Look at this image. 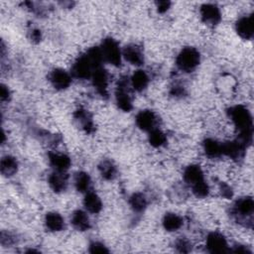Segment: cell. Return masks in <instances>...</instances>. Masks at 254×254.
<instances>
[{
    "label": "cell",
    "mask_w": 254,
    "mask_h": 254,
    "mask_svg": "<svg viewBox=\"0 0 254 254\" xmlns=\"http://www.w3.org/2000/svg\"><path fill=\"white\" fill-rule=\"evenodd\" d=\"M199 61V52L192 47H187L179 53L176 60V64L181 70L190 72L198 65Z\"/></svg>",
    "instance_id": "obj_2"
},
{
    "label": "cell",
    "mask_w": 254,
    "mask_h": 254,
    "mask_svg": "<svg viewBox=\"0 0 254 254\" xmlns=\"http://www.w3.org/2000/svg\"><path fill=\"white\" fill-rule=\"evenodd\" d=\"M130 206L136 212H142L147 206V198L141 192H135L130 196Z\"/></svg>",
    "instance_id": "obj_26"
},
{
    "label": "cell",
    "mask_w": 254,
    "mask_h": 254,
    "mask_svg": "<svg viewBox=\"0 0 254 254\" xmlns=\"http://www.w3.org/2000/svg\"><path fill=\"white\" fill-rule=\"evenodd\" d=\"M228 116L240 132L239 141H241L244 145L250 142L252 137L253 124L251 114L246 109V107L242 105L232 106L228 110Z\"/></svg>",
    "instance_id": "obj_1"
},
{
    "label": "cell",
    "mask_w": 254,
    "mask_h": 254,
    "mask_svg": "<svg viewBox=\"0 0 254 254\" xmlns=\"http://www.w3.org/2000/svg\"><path fill=\"white\" fill-rule=\"evenodd\" d=\"M200 16L203 22L208 25H216L221 20L219 8L214 4H203L200 7Z\"/></svg>",
    "instance_id": "obj_8"
},
{
    "label": "cell",
    "mask_w": 254,
    "mask_h": 254,
    "mask_svg": "<svg viewBox=\"0 0 254 254\" xmlns=\"http://www.w3.org/2000/svg\"><path fill=\"white\" fill-rule=\"evenodd\" d=\"M122 57L133 65H141L144 63V56L141 49L134 44L128 45L122 51Z\"/></svg>",
    "instance_id": "obj_11"
},
{
    "label": "cell",
    "mask_w": 254,
    "mask_h": 254,
    "mask_svg": "<svg viewBox=\"0 0 254 254\" xmlns=\"http://www.w3.org/2000/svg\"><path fill=\"white\" fill-rule=\"evenodd\" d=\"M92 84L96 91L101 95L107 94V86H108V73L107 71L101 66L94 70L91 75Z\"/></svg>",
    "instance_id": "obj_9"
},
{
    "label": "cell",
    "mask_w": 254,
    "mask_h": 254,
    "mask_svg": "<svg viewBox=\"0 0 254 254\" xmlns=\"http://www.w3.org/2000/svg\"><path fill=\"white\" fill-rule=\"evenodd\" d=\"M50 81L55 88L63 90L70 85L71 76L63 68H55L50 74Z\"/></svg>",
    "instance_id": "obj_7"
},
{
    "label": "cell",
    "mask_w": 254,
    "mask_h": 254,
    "mask_svg": "<svg viewBox=\"0 0 254 254\" xmlns=\"http://www.w3.org/2000/svg\"><path fill=\"white\" fill-rule=\"evenodd\" d=\"M10 90L9 88L4 85V84H1V87H0V98H1V101H7L9 100L10 98Z\"/></svg>",
    "instance_id": "obj_33"
},
{
    "label": "cell",
    "mask_w": 254,
    "mask_h": 254,
    "mask_svg": "<svg viewBox=\"0 0 254 254\" xmlns=\"http://www.w3.org/2000/svg\"><path fill=\"white\" fill-rule=\"evenodd\" d=\"M101 67V66H100ZM96 67L88 59V57L84 54L80 56L73 64L72 68H71V73L74 77L79 78V79H86L90 78L92 73L94 72Z\"/></svg>",
    "instance_id": "obj_4"
},
{
    "label": "cell",
    "mask_w": 254,
    "mask_h": 254,
    "mask_svg": "<svg viewBox=\"0 0 254 254\" xmlns=\"http://www.w3.org/2000/svg\"><path fill=\"white\" fill-rule=\"evenodd\" d=\"M88 251L90 253H108L109 252L107 247L103 243H101L99 241L91 242L90 245H89Z\"/></svg>",
    "instance_id": "obj_31"
},
{
    "label": "cell",
    "mask_w": 254,
    "mask_h": 254,
    "mask_svg": "<svg viewBox=\"0 0 254 254\" xmlns=\"http://www.w3.org/2000/svg\"><path fill=\"white\" fill-rule=\"evenodd\" d=\"M206 249L210 253H224L228 251L226 238L219 232H210L206 237Z\"/></svg>",
    "instance_id": "obj_5"
},
{
    "label": "cell",
    "mask_w": 254,
    "mask_h": 254,
    "mask_svg": "<svg viewBox=\"0 0 254 254\" xmlns=\"http://www.w3.org/2000/svg\"><path fill=\"white\" fill-rule=\"evenodd\" d=\"M0 240H1V244H2L3 246H5V245H10V244L13 243V237H12V235L9 234L8 232H4V231L1 232V238H0Z\"/></svg>",
    "instance_id": "obj_34"
},
{
    "label": "cell",
    "mask_w": 254,
    "mask_h": 254,
    "mask_svg": "<svg viewBox=\"0 0 254 254\" xmlns=\"http://www.w3.org/2000/svg\"><path fill=\"white\" fill-rule=\"evenodd\" d=\"M176 247L179 252L188 253L191 250V244L185 238H181L176 242Z\"/></svg>",
    "instance_id": "obj_32"
},
{
    "label": "cell",
    "mask_w": 254,
    "mask_h": 254,
    "mask_svg": "<svg viewBox=\"0 0 254 254\" xmlns=\"http://www.w3.org/2000/svg\"><path fill=\"white\" fill-rule=\"evenodd\" d=\"M184 180L190 187L204 180L203 172L201 168L197 165H190L185 169Z\"/></svg>",
    "instance_id": "obj_15"
},
{
    "label": "cell",
    "mask_w": 254,
    "mask_h": 254,
    "mask_svg": "<svg viewBox=\"0 0 254 254\" xmlns=\"http://www.w3.org/2000/svg\"><path fill=\"white\" fill-rule=\"evenodd\" d=\"M103 60L108 64L119 66L122 60V52L119 48L118 43L112 38H106L102 41L101 46L99 47Z\"/></svg>",
    "instance_id": "obj_3"
},
{
    "label": "cell",
    "mask_w": 254,
    "mask_h": 254,
    "mask_svg": "<svg viewBox=\"0 0 254 254\" xmlns=\"http://www.w3.org/2000/svg\"><path fill=\"white\" fill-rule=\"evenodd\" d=\"M49 185L51 189L57 192L64 191L67 186V176L65 172L55 171L49 177Z\"/></svg>",
    "instance_id": "obj_16"
},
{
    "label": "cell",
    "mask_w": 254,
    "mask_h": 254,
    "mask_svg": "<svg viewBox=\"0 0 254 254\" xmlns=\"http://www.w3.org/2000/svg\"><path fill=\"white\" fill-rule=\"evenodd\" d=\"M83 205L85 209L90 213H98L102 209V201L98 194L89 190L85 193Z\"/></svg>",
    "instance_id": "obj_17"
},
{
    "label": "cell",
    "mask_w": 254,
    "mask_h": 254,
    "mask_svg": "<svg viewBox=\"0 0 254 254\" xmlns=\"http://www.w3.org/2000/svg\"><path fill=\"white\" fill-rule=\"evenodd\" d=\"M254 201L252 197L246 196L238 199L234 205V211L241 216H249L253 213Z\"/></svg>",
    "instance_id": "obj_20"
},
{
    "label": "cell",
    "mask_w": 254,
    "mask_h": 254,
    "mask_svg": "<svg viewBox=\"0 0 254 254\" xmlns=\"http://www.w3.org/2000/svg\"><path fill=\"white\" fill-rule=\"evenodd\" d=\"M17 169H18V163L14 157L7 155L1 159L0 171L3 176L11 177L17 172Z\"/></svg>",
    "instance_id": "obj_23"
},
{
    "label": "cell",
    "mask_w": 254,
    "mask_h": 254,
    "mask_svg": "<svg viewBox=\"0 0 254 254\" xmlns=\"http://www.w3.org/2000/svg\"><path fill=\"white\" fill-rule=\"evenodd\" d=\"M237 34L244 40H250L254 34V24L252 16H244L240 18L235 25Z\"/></svg>",
    "instance_id": "obj_10"
},
{
    "label": "cell",
    "mask_w": 254,
    "mask_h": 254,
    "mask_svg": "<svg viewBox=\"0 0 254 254\" xmlns=\"http://www.w3.org/2000/svg\"><path fill=\"white\" fill-rule=\"evenodd\" d=\"M244 148H245V145L239 140L229 141L221 144L222 155H226L231 159L240 158L244 152Z\"/></svg>",
    "instance_id": "obj_13"
},
{
    "label": "cell",
    "mask_w": 254,
    "mask_h": 254,
    "mask_svg": "<svg viewBox=\"0 0 254 254\" xmlns=\"http://www.w3.org/2000/svg\"><path fill=\"white\" fill-rule=\"evenodd\" d=\"M99 173L105 180H112L116 176V168L110 161H103L100 163Z\"/></svg>",
    "instance_id": "obj_29"
},
{
    "label": "cell",
    "mask_w": 254,
    "mask_h": 254,
    "mask_svg": "<svg viewBox=\"0 0 254 254\" xmlns=\"http://www.w3.org/2000/svg\"><path fill=\"white\" fill-rule=\"evenodd\" d=\"M220 190H221L222 196H224L226 198H229V197L232 196V190H231V188L229 186L223 184V185H221V189Z\"/></svg>",
    "instance_id": "obj_36"
},
{
    "label": "cell",
    "mask_w": 254,
    "mask_h": 254,
    "mask_svg": "<svg viewBox=\"0 0 254 254\" xmlns=\"http://www.w3.org/2000/svg\"><path fill=\"white\" fill-rule=\"evenodd\" d=\"M49 161L55 171L65 172L70 167V159L65 154L51 152L49 154Z\"/></svg>",
    "instance_id": "obj_14"
},
{
    "label": "cell",
    "mask_w": 254,
    "mask_h": 254,
    "mask_svg": "<svg viewBox=\"0 0 254 254\" xmlns=\"http://www.w3.org/2000/svg\"><path fill=\"white\" fill-rule=\"evenodd\" d=\"M45 225L47 229L53 232L61 231L64 226V221L63 216L58 212H49L45 217Z\"/></svg>",
    "instance_id": "obj_19"
},
{
    "label": "cell",
    "mask_w": 254,
    "mask_h": 254,
    "mask_svg": "<svg viewBox=\"0 0 254 254\" xmlns=\"http://www.w3.org/2000/svg\"><path fill=\"white\" fill-rule=\"evenodd\" d=\"M166 142H167V137L162 130L154 128L151 131H149V143L153 147H156V148L161 147L165 145Z\"/></svg>",
    "instance_id": "obj_27"
},
{
    "label": "cell",
    "mask_w": 254,
    "mask_h": 254,
    "mask_svg": "<svg viewBox=\"0 0 254 254\" xmlns=\"http://www.w3.org/2000/svg\"><path fill=\"white\" fill-rule=\"evenodd\" d=\"M130 82H131L132 87L135 90L142 91L147 87V85L149 83V76L146 71H144L142 69H138V70L134 71V73L132 74V76L130 78Z\"/></svg>",
    "instance_id": "obj_21"
},
{
    "label": "cell",
    "mask_w": 254,
    "mask_h": 254,
    "mask_svg": "<svg viewBox=\"0 0 254 254\" xmlns=\"http://www.w3.org/2000/svg\"><path fill=\"white\" fill-rule=\"evenodd\" d=\"M203 150L205 154L210 158H216L222 155V149H221V143L217 142L214 139H206L203 142Z\"/></svg>",
    "instance_id": "obj_25"
},
{
    "label": "cell",
    "mask_w": 254,
    "mask_h": 254,
    "mask_svg": "<svg viewBox=\"0 0 254 254\" xmlns=\"http://www.w3.org/2000/svg\"><path fill=\"white\" fill-rule=\"evenodd\" d=\"M71 224L79 231H85L90 227V220L87 213L83 210L77 209L71 215Z\"/></svg>",
    "instance_id": "obj_18"
},
{
    "label": "cell",
    "mask_w": 254,
    "mask_h": 254,
    "mask_svg": "<svg viewBox=\"0 0 254 254\" xmlns=\"http://www.w3.org/2000/svg\"><path fill=\"white\" fill-rule=\"evenodd\" d=\"M116 103L123 111H130L132 109V99L127 89V81L121 79L116 90Z\"/></svg>",
    "instance_id": "obj_6"
},
{
    "label": "cell",
    "mask_w": 254,
    "mask_h": 254,
    "mask_svg": "<svg viewBox=\"0 0 254 254\" xmlns=\"http://www.w3.org/2000/svg\"><path fill=\"white\" fill-rule=\"evenodd\" d=\"M91 184L90 177L85 172H78L74 177V187L79 192H87Z\"/></svg>",
    "instance_id": "obj_24"
},
{
    "label": "cell",
    "mask_w": 254,
    "mask_h": 254,
    "mask_svg": "<svg viewBox=\"0 0 254 254\" xmlns=\"http://www.w3.org/2000/svg\"><path fill=\"white\" fill-rule=\"evenodd\" d=\"M163 226L167 231H177L183 226V218L174 212L166 213L163 218Z\"/></svg>",
    "instance_id": "obj_22"
},
{
    "label": "cell",
    "mask_w": 254,
    "mask_h": 254,
    "mask_svg": "<svg viewBox=\"0 0 254 254\" xmlns=\"http://www.w3.org/2000/svg\"><path fill=\"white\" fill-rule=\"evenodd\" d=\"M156 4H157V10H158L159 13L167 12L169 10L170 6H171L170 1H159Z\"/></svg>",
    "instance_id": "obj_35"
},
{
    "label": "cell",
    "mask_w": 254,
    "mask_h": 254,
    "mask_svg": "<svg viewBox=\"0 0 254 254\" xmlns=\"http://www.w3.org/2000/svg\"><path fill=\"white\" fill-rule=\"evenodd\" d=\"M192 192L196 197H205L209 192L208 185L205 183V181H201L191 187Z\"/></svg>",
    "instance_id": "obj_30"
},
{
    "label": "cell",
    "mask_w": 254,
    "mask_h": 254,
    "mask_svg": "<svg viewBox=\"0 0 254 254\" xmlns=\"http://www.w3.org/2000/svg\"><path fill=\"white\" fill-rule=\"evenodd\" d=\"M31 40L33 42H36V43L40 42V40H41V32L39 30H37V29L32 30L31 31Z\"/></svg>",
    "instance_id": "obj_37"
},
{
    "label": "cell",
    "mask_w": 254,
    "mask_h": 254,
    "mask_svg": "<svg viewBox=\"0 0 254 254\" xmlns=\"http://www.w3.org/2000/svg\"><path fill=\"white\" fill-rule=\"evenodd\" d=\"M136 124L143 131H151L155 128L156 115L151 110H142L136 116Z\"/></svg>",
    "instance_id": "obj_12"
},
{
    "label": "cell",
    "mask_w": 254,
    "mask_h": 254,
    "mask_svg": "<svg viewBox=\"0 0 254 254\" xmlns=\"http://www.w3.org/2000/svg\"><path fill=\"white\" fill-rule=\"evenodd\" d=\"M75 118L79 121V123L82 125L83 129L90 133L93 131V124H92V120L90 115L88 114V112H86L83 109H79L75 112Z\"/></svg>",
    "instance_id": "obj_28"
}]
</instances>
